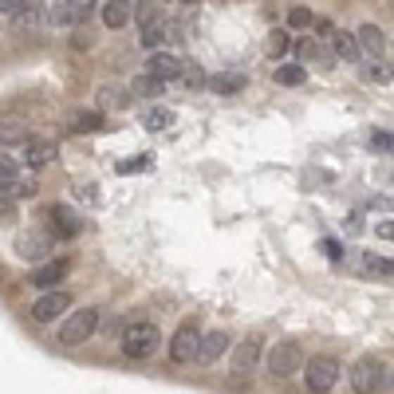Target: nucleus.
Listing matches in <instances>:
<instances>
[{"instance_id":"obj_33","label":"nucleus","mask_w":394,"mask_h":394,"mask_svg":"<svg viewBox=\"0 0 394 394\" xmlns=\"http://www.w3.org/2000/svg\"><path fill=\"white\" fill-rule=\"evenodd\" d=\"M288 51V32H268V56Z\"/></svg>"},{"instance_id":"obj_22","label":"nucleus","mask_w":394,"mask_h":394,"mask_svg":"<svg viewBox=\"0 0 394 394\" xmlns=\"http://www.w3.org/2000/svg\"><path fill=\"white\" fill-rule=\"evenodd\" d=\"M276 83L280 87H300V83H307V71L300 63H280L276 68Z\"/></svg>"},{"instance_id":"obj_3","label":"nucleus","mask_w":394,"mask_h":394,"mask_svg":"<svg viewBox=\"0 0 394 394\" xmlns=\"http://www.w3.org/2000/svg\"><path fill=\"white\" fill-rule=\"evenodd\" d=\"M95 327H99V312H95V307H75V312L63 319V327H59V343H63V347L87 343L91 335H95Z\"/></svg>"},{"instance_id":"obj_12","label":"nucleus","mask_w":394,"mask_h":394,"mask_svg":"<svg viewBox=\"0 0 394 394\" xmlns=\"http://www.w3.org/2000/svg\"><path fill=\"white\" fill-rule=\"evenodd\" d=\"M146 75L162 79V83H170V79L182 75V59L170 56V51H150L146 56Z\"/></svg>"},{"instance_id":"obj_41","label":"nucleus","mask_w":394,"mask_h":394,"mask_svg":"<svg viewBox=\"0 0 394 394\" xmlns=\"http://www.w3.org/2000/svg\"><path fill=\"white\" fill-rule=\"evenodd\" d=\"M186 4H197V0H186Z\"/></svg>"},{"instance_id":"obj_34","label":"nucleus","mask_w":394,"mask_h":394,"mask_svg":"<svg viewBox=\"0 0 394 394\" xmlns=\"http://www.w3.org/2000/svg\"><path fill=\"white\" fill-rule=\"evenodd\" d=\"M319 248H324L327 260H343V245H339V241H331V236H324V241H319Z\"/></svg>"},{"instance_id":"obj_32","label":"nucleus","mask_w":394,"mask_h":394,"mask_svg":"<svg viewBox=\"0 0 394 394\" xmlns=\"http://www.w3.org/2000/svg\"><path fill=\"white\" fill-rule=\"evenodd\" d=\"M158 44H162V28H158V20H154V24H142V48H154L158 51Z\"/></svg>"},{"instance_id":"obj_28","label":"nucleus","mask_w":394,"mask_h":394,"mask_svg":"<svg viewBox=\"0 0 394 394\" xmlns=\"http://www.w3.org/2000/svg\"><path fill=\"white\" fill-rule=\"evenodd\" d=\"M170 122H174V115H170L166 107H150L146 115H142V127L146 130H166Z\"/></svg>"},{"instance_id":"obj_38","label":"nucleus","mask_w":394,"mask_h":394,"mask_svg":"<svg viewBox=\"0 0 394 394\" xmlns=\"http://www.w3.org/2000/svg\"><path fill=\"white\" fill-rule=\"evenodd\" d=\"M36 193V182H20L16 189H12V197H32Z\"/></svg>"},{"instance_id":"obj_17","label":"nucleus","mask_w":394,"mask_h":394,"mask_svg":"<svg viewBox=\"0 0 394 394\" xmlns=\"http://www.w3.org/2000/svg\"><path fill=\"white\" fill-rule=\"evenodd\" d=\"M331 48H335V56L347 59V63H359V59H363V48H359V39H355L351 32H335Z\"/></svg>"},{"instance_id":"obj_15","label":"nucleus","mask_w":394,"mask_h":394,"mask_svg":"<svg viewBox=\"0 0 394 394\" xmlns=\"http://www.w3.org/2000/svg\"><path fill=\"white\" fill-rule=\"evenodd\" d=\"M225 351H229V335H225V331H209V335H201L197 363H217V359H221Z\"/></svg>"},{"instance_id":"obj_26","label":"nucleus","mask_w":394,"mask_h":394,"mask_svg":"<svg viewBox=\"0 0 394 394\" xmlns=\"http://www.w3.org/2000/svg\"><path fill=\"white\" fill-rule=\"evenodd\" d=\"M130 95H134V91H127V87H103L99 91V107H110V110H122L130 103Z\"/></svg>"},{"instance_id":"obj_35","label":"nucleus","mask_w":394,"mask_h":394,"mask_svg":"<svg viewBox=\"0 0 394 394\" xmlns=\"http://www.w3.org/2000/svg\"><path fill=\"white\" fill-rule=\"evenodd\" d=\"M296 56H304V59H319V44H315V39H300V44H296Z\"/></svg>"},{"instance_id":"obj_20","label":"nucleus","mask_w":394,"mask_h":394,"mask_svg":"<svg viewBox=\"0 0 394 394\" xmlns=\"http://www.w3.org/2000/svg\"><path fill=\"white\" fill-rule=\"evenodd\" d=\"M16 177H20L16 162H12V158H8V154H0V197H12V189H16V186H20Z\"/></svg>"},{"instance_id":"obj_18","label":"nucleus","mask_w":394,"mask_h":394,"mask_svg":"<svg viewBox=\"0 0 394 394\" xmlns=\"http://www.w3.org/2000/svg\"><path fill=\"white\" fill-rule=\"evenodd\" d=\"M103 24H107V28H127L130 24V0H107V4H103Z\"/></svg>"},{"instance_id":"obj_9","label":"nucleus","mask_w":394,"mask_h":394,"mask_svg":"<svg viewBox=\"0 0 394 394\" xmlns=\"http://www.w3.org/2000/svg\"><path fill=\"white\" fill-rule=\"evenodd\" d=\"M91 12H95V0H59L56 8H51V24H59V28H75V24H83Z\"/></svg>"},{"instance_id":"obj_29","label":"nucleus","mask_w":394,"mask_h":394,"mask_svg":"<svg viewBox=\"0 0 394 394\" xmlns=\"http://www.w3.org/2000/svg\"><path fill=\"white\" fill-rule=\"evenodd\" d=\"M24 138H28L24 122H0V142H24Z\"/></svg>"},{"instance_id":"obj_11","label":"nucleus","mask_w":394,"mask_h":394,"mask_svg":"<svg viewBox=\"0 0 394 394\" xmlns=\"http://www.w3.org/2000/svg\"><path fill=\"white\" fill-rule=\"evenodd\" d=\"M51 245H56V233L48 225L44 229H28V233L20 236V256H28V260H39V256H48Z\"/></svg>"},{"instance_id":"obj_5","label":"nucleus","mask_w":394,"mask_h":394,"mask_svg":"<svg viewBox=\"0 0 394 394\" xmlns=\"http://www.w3.org/2000/svg\"><path fill=\"white\" fill-rule=\"evenodd\" d=\"M383 374H386V367L379 363L374 355H363V359L351 367V390L355 394H379L383 390Z\"/></svg>"},{"instance_id":"obj_40","label":"nucleus","mask_w":394,"mask_h":394,"mask_svg":"<svg viewBox=\"0 0 394 394\" xmlns=\"http://www.w3.org/2000/svg\"><path fill=\"white\" fill-rule=\"evenodd\" d=\"M315 28L324 32V36H335V28H331V20H315Z\"/></svg>"},{"instance_id":"obj_31","label":"nucleus","mask_w":394,"mask_h":394,"mask_svg":"<svg viewBox=\"0 0 394 394\" xmlns=\"http://www.w3.org/2000/svg\"><path fill=\"white\" fill-rule=\"evenodd\" d=\"M307 24H315V16L304 8V4H296V8L288 12V28H307Z\"/></svg>"},{"instance_id":"obj_21","label":"nucleus","mask_w":394,"mask_h":394,"mask_svg":"<svg viewBox=\"0 0 394 394\" xmlns=\"http://www.w3.org/2000/svg\"><path fill=\"white\" fill-rule=\"evenodd\" d=\"M363 272L390 280V276H394V260H390V256H379V253H363Z\"/></svg>"},{"instance_id":"obj_24","label":"nucleus","mask_w":394,"mask_h":394,"mask_svg":"<svg viewBox=\"0 0 394 394\" xmlns=\"http://www.w3.org/2000/svg\"><path fill=\"white\" fill-rule=\"evenodd\" d=\"M177 83H182V87H189V91H205L209 87L205 71L197 68V63H182V75H177Z\"/></svg>"},{"instance_id":"obj_30","label":"nucleus","mask_w":394,"mask_h":394,"mask_svg":"<svg viewBox=\"0 0 394 394\" xmlns=\"http://www.w3.org/2000/svg\"><path fill=\"white\" fill-rule=\"evenodd\" d=\"M36 8V0H0V12L4 16H24V12Z\"/></svg>"},{"instance_id":"obj_25","label":"nucleus","mask_w":394,"mask_h":394,"mask_svg":"<svg viewBox=\"0 0 394 394\" xmlns=\"http://www.w3.org/2000/svg\"><path fill=\"white\" fill-rule=\"evenodd\" d=\"M130 91H134V95H142V99H158V95H162V91H166V83L142 71V75H138L134 83H130Z\"/></svg>"},{"instance_id":"obj_8","label":"nucleus","mask_w":394,"mask_h":394,"mask_svg":"<svg viewBox=\"0 0 394 394\" xmlns=\"http://www.w3.org/2000/svg\"><path fill=\"white\" fill-rule=\"evenodd\" d=\"M68 307H71V296L56 288V292H44L36 304H32V319H36V324H56Z\"/></svg>"},{"instance_id":"obj_14","label":"nucleus","mask_w":394,"mask_h":394,"mask_svg":"<svg viewBox=\"0 0 394 394\" xmlns=\"http://www.w3.org/2000/svg\"><path fill=\"white\" fill-rule=\"evenodd\" d=\"M355 39H359V48H363V56L379 59L386 51V36L379 32V24H363V28L355 32Z\"/></svg>"},{"instance_id":"obj_23","label":"nucleus","mask_w":394,"mask_h":394,"mask_svg":"<svg viewBox=\"0 0 394 394\" xmlns=\"http://www.w3.org/2000/svg\"><path fill=\"white\" fill-rule=\"evenodd\" d=\"M71 130H75V134H95V130H103V115H99V110H79V115L71 118Z\"/></svg>"},{"instance_id":"obj_10","label":"nucleus","mask_w":394,"mask_h":394,"mask_svg":"<svg viewBox=\"0 0 394 394\" xmlns=\"http://www.w3.org/2000/svg\"><path fill=\"white\" fill-rule=\"evenodd\" d=\"M71 272V256H56V260H48V265H39L36 272L28 276L36 288H48V292H56V284H63Z\"/></svg>"},{"instance_id":"obj_4","label":"nucleus","mask_w":394,"mask_h":394,"mask_svg":"<svg viewBox=\"0 0 394 394\" xmlns=\"http://www.w3.org/2000/svg\"><path fill=\"white\" fill-rule=\"evenodd\" d=\"M339 359H331V355H315V359H307V367H304V383H307V390L312 394H327V390H335V383H339Z\"/></svg>"},{"instance_id":"obj_16","label":"nucleus","mask_w":394,"mask_h":394,"mask_svg":"<svg viewBox=\"0 0 394 394\" xmlns=\"http://www.w3.org/2000/svg\"><path fill=\"white\" fill-rule=\"evenodd\" d=\"M248 87V75L245 71H221V75L209 79V91H217V95H233V91Z\"/></svg>"},{"instance_id":"obj_37","label":"nucleus","mask_w":394,"mask_h":394,"mask_svg":"<svg viewBox=\"0 0 394 394\" xmlns=\"http://www.w3.org/2000/svg\"><path fill=\"white\" fill-rule=\"evenodd\" d=\"M374 233L383 236V241H394V221H379V225H374Z\"/></svg>"},{"instance_id":"obj_39","label":"nucleus","mask_w":394,"mask_h":394,"mask_svg":"<svg viewBox=\"0 0 394 394\" xmlns=\"http://www.w3.org/2000/svg\"><path fill=\"white\" fill-rule=\"evenodd\" d=\"M146 162H150V158H134V162H122L118 170H122V174H134V170H142Z\"/></svg>"},{"instance_id":"obj_2","label":"nucleus","mask_w":394,"mask_h":394,"mask_svg":"<svg viewBox=\"0 0 394 394\" xmlns=\"http://www.w3.org/2000/svg\"><path fill=\"white\" fill-rule=\"evenodd\" d=\"M162 347V331L154 324H130L122 331V355L127 359H154Z\"/></svg>"},{"instance_id":"obj_1","label":"nucleus","mask_w":394,"mask_h":394,"mask_svg":"<svg viewBox=\"0 0 394 394\" xmlns=\"http://www.w3.org/2000/svg\"><path fill=\"white\" fill-rule=\"evenodd\" d=\"M265 367H268V374H272V379H292V374L304 371V347L292 343V339H280V343L268 347Z\"/></svg>"},{"instance_id":"obj_6","label":"nucleus","mask_w":394,"mask_h":394,"mask_svg":"<svg viewBox=\"0 0 394 394\" xmlns=\"http://www.w3.org/2000/svg\"><path fill=\"white\" fill-rule=\"evenodd\" d=\"M44 213H48V229L56 233V241H59V236H63V241H71V236L83 233V217H79L71 205H48Z\"/></svg>"},{"instance_id":"obj_36","label":"nucleus","mask_w":394,"mask_h":394,"mask_svg":"<svg viewBox=\"0 0 394 394\" xmlns=\"http://www.w3.org/2000/svg\"><path fill=\"white\" fill-rule=\"evenodd\" d=\"M371 146L379 150V154H386V150H394V138L383 134V130H374V134H371Z\"/></svg>"},{"instance_id":"obj_7","label":"nucleus","mask_w":394,"mask_h":394,"mask_svg":"<svg viewBox=\"0 0 394 394\" xmlns=\"http://www.w3.org/2000/svg\"><path fill=\"white\" fill-rule=\"evenodd\" d=\"M197 351H201V331H197V324H182L174 331V339H170V359H174V363H189V359H197Z\"/></svg>"},{"instance_id":"obj_13","label":"nucleus","mask_w":394,"mask_h":394,"mask_svg":"<svg viewBox=\"0 0 394 394\" xmlns=\"http://www.w3.org/2000/svg\"><path fill=\"white\" fill-rule=\"evenodd\" d=\"M256 363H260V343H256V339H245V343L233 347V374L256 371Z\"/></svg>"},{"instance_id":"obj_27","label":"nucleus","mask_w":394,"mask_h":394,"mask_svg":"<svg viewBox=\"0 0 394 394\" xmlns=\"http://www.w3.org/2000/svg\"><path fill=\"white\" fill-rule=\"evenodd\" d=\"M359 75H363L367 83H390V75H394V71L386 68L383 59H371V63H363V68H359Z\"/></svg>"},{"instance_id":"obj_19","label":"nucleus","mask_w":394,"mask_h":394,"mask_svg":"<svg viewBox=\"0 0 394 394\" xmlns=\"http://www.w3.org/2000/svg\"><path fill=\"white\" fill-rule=\"evenodd\" d=\"M51 158H56V146H51V142H44V138H36V142H28V146H24V162H28L32 170L48 166Z\"/></svg>"}]
</instances>
